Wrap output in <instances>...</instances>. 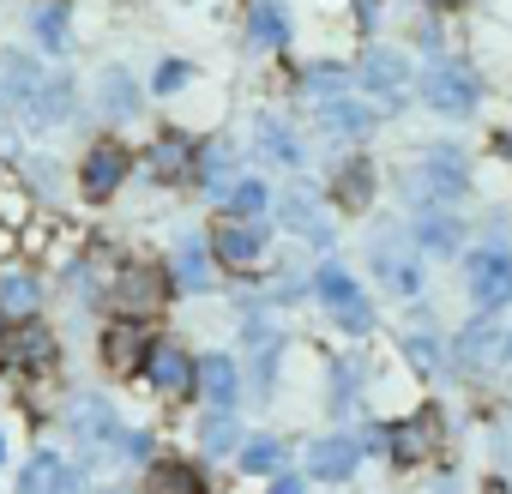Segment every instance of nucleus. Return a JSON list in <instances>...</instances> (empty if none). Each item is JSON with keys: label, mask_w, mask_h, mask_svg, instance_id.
Instances as JSON below:
<instances>
[{"label": "nucleus", "mask_w": 512, "mask_h": 494, "mask_svg": "<svg viewBox=\"0 0 512 494\" xmlns=\"http://www.w3.org/2000/svg\"><path fill=\"white\" fill-rule=\"evenodd\" d=\"M103 103H109L115 115H127V109H133V85H127L121 73H109V79H103Z\"/></svg>", "instance_id": "473e14b6"}, {"label": "nucleus", "mask_w": 512, "mask_h": 494, "mask_svg": "<svg viewBox=\"0 0 512 494\" xmlns=\"http://www.w3.org/2000/svg\"><path fill=\"white\" fill-rule=\"evenodd\" d=\"M145 163H151L163 181H181V175L193 169V145H187V133H163V139L145 151Z\"/></svg>", "instance_id": "a211bd4d"}, {"label": "nucleus", "mask_w": 512, "mask_h": 494, "mask_svg": "<svg viewBox=\"0 0 512 494\" xmlns=\"http://www.w3.org/2000/svg\"><path fill=\"white\" fill-rule=\"evenodd\" d=\"M175 284H187V290H205V284H211V266H205V254H199L193 241L175 254Z\"/></svg>", "instance_id": "bb28decb"}, {"label": "nucleus", "mask_w": 512, "mask_h": 494, "mask_svg": "<svg viewBox=\"0 0 512 494\" xmlns=\"http://www.w3.org/2000/svg\"><path fill=\"white\" fill-rule=\"evenodd\" d=\"M121 302L145 320V314H157L163 308V278H157V266H127L121 272Z\"/></svg>", "instance_id": "4468645a"}, {"label": "nucleus", "mask_w": 512, "mask_h": 494, "mask_svg": "<svg viewBox=\"0 0 512 494\" xmlns=\"http://www.w3.org/2000/svg\"><path fill=\"white\" fill-rule=\"evenodd\" d=\"M0 85L19 97L25 121H37V127H61V121L73 115V91H67V79L31 67L25 55H7V73H0Z\"/></svg>", "instance_id": "f257e3e1"}, {"label": "nucleus", "mask_w": 512, "mask_h": 494, "mask_svg": "<svg viewBox=\"0 0 512 494\" xmlns=\"http://www.w3.org/2000/svg\"><path fill=\"white\" fill-rule=\"evenodd\" d=\"M0 452H7V440H0Z\"/></svg>", "instance_id": "79ce46f5"}, {"label": "nucleus", "mask_w": 512, "mask_h": 494, "mask_svg": "<svg viewBox=\"0 0 512 494\" xmlns=\"http://www.w3.org/2000/svg\"><path fill=\"white\" fill-rule=\"evenodd\" d=\"M0 217H7V223H25V217H31V193L0 181Z\"/></svg>", "instance_id": "7c9ffc66"}, {"label": "nucleus", "mask_w": 512, "mask_h": 494, "mask_svg": "<svg viewBox=\"0 0 512 494\" xmlns=\"http://www.w3.org/2000/svg\"><path fill=\"white\" fill-rule=\"evenodd\" d=\"M145 374H151V386H157L163 398H187V392L199 386V368H193L187 350H175V344H157V350L145 356Z\"/></svg>", "instance_id": "0eeeda50"}, {"label": "nucleus", "mask_w": 512, "mask_h": 494, "mask_svg": "<svg viewBox=\"0 0 512 494\" xmlns=\"http://www.w3.org/2000/svg\"><path fill=\"white\" fill-rule=\"evenodd\" d=\"M49 356H55L49 332H37V326H7V320H0V368H43Z\"/></svg>", "instance_id": "6e6552de"}, {"label": "nucleus", "mask_w": 512, "mask_h": 494, "mask_svg": "<svg viewBox=\"0 0 512 494\" xmlns=\"http://www.w3.org/2000/svg\"><path fill=\"white\" fill-rule=\"evenodd\" d=\"M266 199H272V193H266L260 181H241V187L229 193V217H235V223H253V217L266 211Z\"/></svg>", "instance_id": "a878e982"}, {"label": "nucleus", "mask_w": 512, "mask_h": 494, "mask_svg": "<svg viewBox=\"0 0 512 494\" xmlns=\"http://www.w3.org/2000/svg\"><path fill=\"white\" fill-rule=\"evenodd\" d=\"M470 187V175H464V157H452V151H434L416 175H410V193L416 199H458Z\"/></svg>", "instance_id": "423d86ee"}, {"label": "nucleus", "mask_w": 512, "mask_h": 494, "mask_svg": "<svg viewBox=\"0 0 512 494\" xmlns=\"http://www.w3.org/2000/svg\"><path fill=\"white\" fill-rule=\"evenodd\" d=\"M235 386H241V380H235V362H229V356H205V362H199V392H205L217 410L235 404Z\"/></svg>", "instance_id": "412c9836"}, {"label": "nucleus", "mask_w": 512, "mask_h": 494, "mask_svg": "<svg viewBox=\"0 0 512 494\" xmlns=\"http://www.w3.org/2000/svg\"><path fill=\"white\" fill-rule=\"evenodd\" d=\"M368 127H374V109H368V103H344V97L326 103V133H338V139H362Z\"/></svg>", "instance_id": "4be33fe9"}, {"label": "nucleus", "mask_w": 512, "mask_h": 494, "mask_svg": "<svg viewBox=\"0 0 512 494\" xmlns=\"http://www.w3.org/2000/svg\"><path fill=\"white\" fill-rule=\"evenodd\" d=\"M500 151H506V157H512V139H500Z\"/></svg>", "instance_id": "ea45409f"}, {"label": "nucleus", "mask_w": 512, "mask_h": 494, "mask_svg": "<svg viewBox=\"0 0 512 494\" xmlns=\"http://www.w3.org/2000/svg\"><path fill=\"white\" fill-rule=\"evenodd\" d=\"M338 193H344V205H362L368 199V163H350L344 181H338Z\"/></svg>", "instance_id": "2f4dec72"}, {"label": "nucleus", "mask_w": 512, "mask_h": 494, "mask_svg": "<svg viewBox=\"0 0 512 494\" xmlns=\"http://www.w3.org/2000/svg\"><path fill=\"white\" fill-rule=\"evenodd\" d=\"M374 266H380V278H386L392 290H416V284H422V272H416V254H410V247H398V241L374 247Z\"/></svg>", "instance_id": "6ab92c4d"}, {"label": "nucleus", "mask_w": 512, "mask_h": 494, "mask_svg": "<svg viewBox=\"0 0 512 494\" xmlns=\"http://www.w3.org/2000/svg\"><path fill=\"white\" fill-rule=\"evenodd\" d=\"M0 151H13V127H7V115H0Z\"/></svg>", "instance_id": "58836bf2"}, {"label": "nucleus", "mask_w": 512, "mask_h": 494, "mask_svg": "<svg viewBox=\"0 0 512 494\" xmlns=\"http://www.w3.org/2000/svg\"><path fill=\"white\" fill-rule=\"evenodd\" d=\"M187 73H193V67H187V61H163V67H157V79H151V85H157V91H181V85H187Z\"/></svg>", "instance_id": "f704fd0d"}, {"label": "nucleus", "mask_w": 512, "mask_h": 494, "mask_svg": "<svg viewBox=\"0 0 512 494\" xmlns=\"http://www.w3.org/2000/svg\"><path fill=\"white\" fill-rule=\"evenodd\" d=\"M31 25H37L43 49H61V43H67V19H61V7H37V13H31Z\"/></svg>", "instance_id": "cd10ccee"}, {"label": "nucleus", "mask_w": 512, "mask_h": 494, "mask_svg": "<svg viewBox=\"0 0 512 494\" xmlns=\"http://www.w3.org/2000/svg\"><path fill=\"white\" fill-rule=\"evenodd\" d=\"M241 464H247V470H278V464H284V446H278V440H247Z\"/></svg>", "instance_id": "c85d7f7f"}, {"label": "nucleus", "mask_w": 512, "mask_h": 494, "mask_svg": "<svg viewBox=\"0 0 512 494\" xmlns=\"http://www.w3.org/2000/svg\"><path fill=\"white\" fill-rule=\"evenodd\" d=\"M320 296H326V308L338 314V326H350V332H368L374 308H368V296L356 290V278H350L344 266H320Z\"/></svg>", "instance_id": "20e7f679"}, {"label": "nucleus", "mask_w": 512, "mask_h": 494, "mask_svg": "<svg viewBox=\"0 0 512 494\" xmlns=\"http://www.w3.org/2000/svg\"><path fill=\"white\" fill-rule=\"evenodd\" d=\"M506 350V332H500V314H476L464 332H458V362L464 368H488L494 356Z\"/></svg>", "instance_id": "9b49d317"}, {"label": "nucleus", "mask_w": 512, "mask_h": 494, "mask_svg": "<svg viewBox=\"0 0 512 494\" xmlns=\"http://www.w3.org/2000/svg\"><path fill=\"white\" fill-rule=\"evenodd\" d=\"M272 494H302V482H296V476H278V482H272Z\"/></svg>", "instance_id": "4c0bfd02"}, {"label": "nucleus", "mask_w": 512, "mask_h": 494, "mask_svg": "<svg viewBox=\"0 0 512 494\" xmlns=\"http://www.w3.org/2000/svg\"><path fill=\"white\" fill-rule=\"evenodd\" d=\"M253 43H266V49L290 43V13L278 0H253Z\"/></svg>", "instance_id": "5701e85b"}, {"label": "nucleus", "mask_w": 512, "mask_h": 494, "mask_svg": "<svg viewBox=\"0 0 512 494\" xmlns=\"http://www.w3.org/2000/svg\"><path fill=\"white\" fill-rule=\"evenodd\" d=\"M121 175H127V151H121V145H91V151H85V169H79V187H85L91 199H109V193L121 187Z\"/></svg>", "instance_id": "9d476101"}, {"label": "nucleus", "mask_w": 512, "mask_h": 494, "mask_svg": "<svg viewBox=\"0 0 512 494\" xmlns=\"http://www.w3.org/2000/svg\"><path fill=\"white\" fill-rule=\"evenodd\" d=\"M37 308H43V278L37 272H0V320L25 326Z\"/></svg>", "instance_id": "1a4fd4ad"}, {"label": "nucleus", "mask_w": 512, "mask_h": 494, "mask_svg": "<svg viewBox=\"0 0 512 494\" xmlns=\"http://www.w3.org/2000/svg\"><path fill=\"white\" fill-rule=\"evenodd\" d=\"M284 223H290L302 241H314V247H320V241H332V223L320 217V205H314L308 193H290V199H284Z\"/></svg>", "instance_id": "aec40b11"}, {"label": "nucleus", "mask_w": 512, "mask_h": 494, "mask_svg": "<svg viewBox=\"0 0 512 494\" xmlns=\"http://www.w3.org/2000/svg\"><path fill=\"white\" fill-rule=\"evenodd\" d=\"M422 97H428L440 115H470V109H476V73H470V67L440 61V67H428V73H422Z\"/></svg>", "instance_id": "7ed1b4c3"}, {"label": "nucleus", "mask_w": 512, "mask_h": 494, "mask_svg": "<svg viewBox=\"0 0 512 494\" xmlns=\"http://www.w3.org/2000/svg\"><path fill=\"white\" fill-rule=\"evenodd\" d=\"M151 494H205V482H199V470H187L181 458H169V464L151 470Z\"/></svg>", "instance_id": "b1692460"}, {"label": "nucleus", "mask_w": 512, "mask_h": 494, "mask_svg": "<svg viewBox=\"0 0 512 494\" xmlns=\"http://www.w3.org/2000/svg\"><path fill=\"white\" fill-rule=\"evenodd\" d=\"M434 7H452V0H434Z\"/></svg>", "instance_id": "a19ab883"}, {"label": "nucleus", "mask_w": 512, "mask_h": 494, "mask_svg": "<svg viewBox=\"0 0 512 494\" xmlns=\"http://www.w3.org/2000/svg\"><path fill=\"white\" fill-rule=\"evenodd\" d=\"M19 494H73V470L55 452H37L31 470H25V482H19Z\"/></svg>", "instance_id": "f3484780"}, {"label": "nucleus", "mask_w": 512, "mask_h": 494, "mask_svg": "<svg viewBox=\"0 0 512 494\" xmlns=\"http://www.w3.org/2000/svg\"><path fill=\"white\" fill-rule=\"evenodd\" d=\"M404 356H410L416 368H440V350H434V338H404Z\"/></svg>", "instance_id": "c9c22d12"}, {"label": "nucleus", "mask_w": 512, "mask_h": 494, "mask_svg": "<svg viewBox=\"0 0 512 494\" xmlns=\"http://www.w3.org/2000/svg\"><path fill=\"white\" fill-rule=\"evenodd\" d=\"M235 440V422H229V410H217L211 422H205V452H223Z\"/></svg>", "instance_id": "72a5a7b5"}, {"label": "nucleus", "mask_w": 512, "mask_h": 494, "mask_svg": "<svg viewBox=\"0 0 512 494\" xmlns=\"http://www.w3.org/2000/svg\"><path fill=\"white\" fill-rule=\"evenodd\" d=\"M416 235H422L428 247H440V254H452V247H458V217H446V211H428V217L416 223Z\"/></svg>", "instance_id": "393cba45"}, {"label": "nucleus", "mask_w": 512, "mask_h": 494, "mask_svg": "<svg viewBox=\"0 0 512 494\" xmlns=\"http://www.w3.org/2000/svg\"><path fill=\"white\" fill-rule=\"evenodd\" d=\"M308 91L338 103V97H344V67H314V73H308Z\"/></svg>", "instance_id": "c756f323"}, {"label": "nucleus", "mask_w": 512, "mask_h": 494, "mask_svg": "<svg viewBox=\"0 0 512 494\" xmlns=\"http://www.w3.org/2000/svg\"><path fill=\"white\" fill-rule=\"evenodd\" d=\"M470 296L482 314H500L512 308V254H494V247H482V254H470Z\"/></svg>", "instance_id": "f03ea898"}, {"label": "nucleus", "mask_w": 512, "mask_h": 494, "mask_svg": "<svg viewBox=\"0 0 512 494\" xmlns=\"http://www.w3.org/2000/svg\"><path fill=\"white\" fill-rule=\"evenodd\" d=\"M260 247H266V229H260V223H235V217H229V223L217 229V260L235 266V272H241V266H260Z\"/></svg>", "instance_id": "ddd939ff"}, {"label": "nucleus", "mask_w": 512, "mask_h": 494, "mask_svg": "<svg viewBox=\"0 0 512 494\" xmlns=\"http://www.w3.org/2000/svg\"><path fill=\"white\" fill-rule=\"evenodd\" d=\"M386 446H392V458L398 464H422L434 446H440V422L422 410V416H410V422H398L392 434H386Z\"/></svg>", "instance_id": "f8f14e48"}, {"label": "nucleus", "mask_w": 512, "mask_h": 494, "mask_svg": "<svg viewBox=\"0 0 512 494\" xmlns=\"http://www.w3.org/2000/svg\"><path fill=\"white\" fill-rule=\"evenodd\" d=\"M356 458H362V452H356V440H344V434H332V440H320V446H314V458H308V470H314L320 482H344V476L356 470Z\"/></svg>", "instance_id": "2eb2a0df"}, {"label": "nucleus", "mask_w": 512, "mask_h": 494, "mask_svg": "<svg viewBox=\"0 0 512 494\" xmlns=\"http://www.w3.org/2000/svg\"><path fill=\"white\" fill-rule=\"evenodd\" d=\"M260 139H266V151H272V157H284V163L296 157V139H290V133H278V127H266Z\"/></svg>", "instance_id": "e433bc0d"}, {"label": "nucleus", "mask_w": 512, "mask_h": 494, "mask_svg": "<svg viewBox=\"0 0 512 494\" xmlns=\"http://www.w3.org/2000/svg\"><path fill=\"white\" fill-rule=\"evenodd\" d=\"M362 85H368L386 109H398V103L410 97V61H404L398 49H374V55L362 61Z\"/></svg>", "instance_id": "39448f33"}, {"label": "nucleus", "mask_w": 512, "mask_h": 494, "mask_svg": "<svg viewBox=\"0 0 512 494\" xmlns=\"http://www.w3.org/2000/svg\"><path fill=\"white\" fill-rule=\"evenodd\" d=\"M139 356H145V332H139V320H115V326L103 332V362L127 374Z\"/></svg>", "instance_id": "dca6fc26"}]
</instances>
